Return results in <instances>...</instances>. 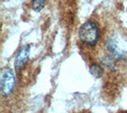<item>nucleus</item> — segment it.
Instances as JSON below:
<instances>
[{"mask_svg":"<svg viewBox=\"0 0 127 113\" xmlns=\"http://www.w3.org/2000/svg\"><path fill=\"white\" fill-rule=\"evenodd\" d=\"M79 37L84 44L95 46L99 37V31L96 23L91 20L83 23L79 29Z\"/></svg>","mask_w":127,"mask_h":113,"instance_id":"1","label":"nucleus"},{"mask_svg":"<svg viewBox=\"0 0 127 113\" xmlns=\"http://www.w3.org/2000/svg\"><path fill=\"white\" fill-rule=\"evenodd\" d=\"M15 84L14 71L10 68H5L2 71L1 89L3 95L8 96L13 91Z\"/></svg>","mask_w":127,"mask_h":113,"instance_id":"2","label":"nucleus"},{"mask_svg":"<svg viewBox=\"0 0 127 113\" xmlns=\"http://www.w3.org/2000/svg\"><path fill=\"white\" fill-rule=\"evenodd\" d=\"M30 52V47L28 44L24 45L20 48L14 60V67L16 70L21 69L26 64L27 60L29 59Z\"/></svg>","mask_w":127,"mask_h":113,"instance_id":"3","label":"nucleus"},{"mask_svg":"<svg viewBox=\"0 0 127 113\" xmlns=\"http://www.w3.org/2000/svg\"><path fill=\"white\" fill-rule=\"evenodd\" d=\"M107 48L109 49V51L111 52V54L114 56V57L117 58H122L124 54L122 52H121V50H119L118 48V46L116 45V43H115L112 39H110L109 42H107Z\"/></svg>","mask_w":127,"mask_h":113,"instance_id":"4","label":"nucleus"},{"mask_svg":"<svg viewBox=\"0 0 127 113\" xmlns=\"http://www.w3.org/2000/svg\"><path fill=\"white\" fill-rule=\"evenodd\" d=\"M90 73L96 78L101 77L103 75V69L98 63H93L90 67Z\"/></svg>","mask_w":127,"mask_h":113,"instance_id":"5","label":"nucleus"},{"mask_svg":"<svg viewBox=\"0 0 127 113\" xmlns=\"http://www.w3.org/2000/svg\"><path fill=\"white\" fill-rule=\"evenodd\" d=\"M45 0H33L32 1V8L36 12H40L44 6H45Z\"/></svg>","mask_w":127,"mask_h":113,"instance_id":"6","label":"nucleus"},{"mask_svg":"<svg viewBox=\"0 0 127 113\" xmlns=\"http://www.w3.org/2000/svg\"><path fill=\"white\" fill-rule=\"evenodd\" d=\"M102 62L103 64H105L107 67H109L110 69H113L114 67V63L112 61V59L110 56H106L102 59Z\"/></svg>","mask_w":127,"mask_h":113,"instance_id":"7","label":"nucleus"},{"mask_svg":"<svg viewBox=\"0 0 127 113\" xmlns=\"http://www.w3.org/2000/svg\"><path fill=\"white\" fill-rule=\"evenodd\" d=\"M79 113H82V112H79Z\"/></svg>","mask_w":127,"mask_h":113,"instance_id":"8","label":"nucleus"}]
</instances>
